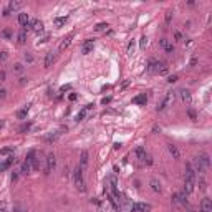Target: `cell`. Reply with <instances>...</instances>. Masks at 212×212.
<instances>
[{"instance_id": "55", "label": "cell", "mask_w": 212, "mask_h": 212, "mask_svg": "<svg viewBox=\"0 0 212 212\" xmlns=\"http://www.w3.org/2000/svg\"><path fill=\"white\" fill-rule=\"evenodd\" d=\"M109 101H111V98H105V99H103V105H106V103H109Z\"/></svg>"}, {"instance_id": "28", "label": "cell", "mask_w": 212, "mask_h": 212, "mask_svg": "<svg viewBox=\"0 0 212 212\" xmlns=\"http://www.w3.org/2000/svg\"><path fill=\"white\" fill-rule=\"evenodd\" d=\"M164 50H166V53H169V55H172L176 48H174V45H172V43H169V41H167V43L164 45Z\"/></svg>"}, {"instance_id": "23", "label": "cell", "mask_w": 212, "mask_h": 212, "mask_svg": "<svg viewBox=\"0 0 212 212\" xmlns=\"http://www.w3.org/2000/svg\"><path fill=\"white\" fill-rule=\"evenodd\" d=\"M22 5H23L22 2H10V3H8V8H10V12H15V10H20Z\"/></svg>"}, {"instance_id": "9", "label": "cell", "mask_w": 212, "mask_h": 212, "mask_svg": "<svg viewBox=\"0 0 212 212\" xmlns=\"http://www.w3.org/2000/svg\"><path fill=\"white\" fill-rule=\"evenodd\" d=\"M196 189V181H189V179H184V194H192Z\"/></svg>"}, {"instance_id": "19", "label": "cell", "mask_w": 212, "mask_h": 212, "mask_svg": "<svg viewBox=\"0 0 212 212\" xmlns=\"http://www.w3.org/2000/svg\"><path fill=\"white\" fill-rule=\"evenodd\" d=\"M17 41H18V45H23L26 41V30L25 28H22L18 32V35H17Z\"/></svg>"}, {"instance_id": "45", "label": "cell", "mask_w": 212, "mask_h": 212, "mask_svg": "<svg viewBox=\"0 0 212 212\" xmlns=\"http://www.w3.org/2000/svg\"><path fill=\"white\" fill-rule=\"evenodd\" d=\"M187 114L191 116V119H197V116H196V113L192 111V109H187Z\"/></svg>"}, {"instance_id": "7", "label": "cell", "mask_w": 212, "mask_h": 212, "mask_svg": "<svg viewBox=\"0 0 212 212\" xmlns=\"http://www.w3.org/2000/svg\"><path fill=\"white\" fill-rule=\"evenodd\" d=\"M151 209V205L149 204H144V202H136V204H132L131 207V212H146Z\"/></svg>"}, {"instance_id": "14", "label": "cell", "mask_w": 212, "mask_h": 212, "mask_svg": "<svg viewBox=\"0 0 212 212\" xmlns=\"http://www.w3.org/2000/svg\"><path fill=\"white\" fill-rule=\"evenodd\" d=\"M93 50V40L91 38H88L83 41V46H81V52L85 53V55H88V53Z\"/></svg>"}, {"instance_id": "39", "label": "cell", "mask_w": 212, "mask_h": 212, "mask_svg": "<svg viewBox=\"0 0 212 212\" xmlns=\"http://www.w3.org/2000/svg\"><path fill=\"white\" fill-rule=\"evenodd\" d=\"M143 162H146L147 166H151L152 164V158L149 156V154H146V158H144V161H143Z\"/></svg>"}, {"instance_id": "57", "label": "cell", "mask_w": 212, "mask_h": 212, "mask_svg": "<svg viewBox=\"0 0 212 212\" xmlns=\"http://www.w3.org/2000/svg\"><path fill=\"white\" fill-rule=\"evenodd\" d=\"M20 212H26V211H20Z\"/></svg>"}, {"instance_id": "40", "label": "cell", "mask_w": 212, "mask_h": 212, "mask_svg": "<svg viewBox=\"0 0 212 212\" xmlns=\"http://www.w3.org/2000/svg\"><path fill=\"white\" fill-rule=\"evenodd\" d=\"M60 136V132H56V134H52V136H48V138H46V141H48V143H52V141H55V139L58 138Z\"/></svg>"}, {"instance_id": "1", "label": "cell", "mask_w": 212, "mask_h": 212, "mask_svg": "<svg viewBox=\"0 0 212 212\" xmlns=\"http://www.w3.org/2000/svg\"><path fill=\"white\" fill-rule=\"evenodd\" d=\"M192 166H194L196 172H199L200 176H204L205 172L209 171V167H211V158H209V154H207V152H202V154L196 156Z\"/></svg>"}, {"instance_id": "4", "label": "cell", "mask_w": 212, "mask_h": 212, "mask_svg": "<svg viewBox=\"0 0 212 212\" xmlns=\"http://www.w3.org/2000/svg\"><path fill=\"white\" fill-rule=\"evenodd\" d=\"M174 96H176V93H174V91H169V93H167V94L164 96V99H162V101L159 103L158 111H164L166 108H167V106H169V105L172 103V101H174Z\"/></svg>"}, {"instance_id": "15", "label": "cell", "mask_w": 212, "mask_h": 212, "mask_svg": "<svg viewBox=\"0 0 212 212\" xmlns=\"http://www.w3.org/2000/svg\"><path fill=\"white\" fill-rule=\"evenodd\" d=\"M146 101H147V96H146V93H141V94H138V96H134L132 98V103L134 105H146Z\"/></svg>"}, {"instance_id": "24", "label": "cell", "mask_w": 212, "mask_h": 212, "mask_svg": "<svg viewBox=\"0 0 212 212\" xmlns=\"http://www.w3.org/2000/svg\"><path fill=\"white\" fill-rule=\"evenodd\" d=\"M80 162H81V166L88 164V151H81V152H80Z\"/></svg>"}, {"instance_id": "41", "label": "cell", "mask_w": 212, "mask_h": 212, "mask_svg": "<svg viewBox=\"0 0 212 212\" xmlns=\"http://www.w3.org/2000/svg\"><path fill=\"white\" fill-rule=\"evenodd\" d=\"M5 98H7V90L0 88V99H5Z\"/></svg>"}, {"instance_id": "38", "label": "cell", "mask_w": 212, "mask_h": 212, "mask_svg": "<svg viewBox=\"0 0 212 212\" xmlns=\"http://www.w3.org/2000/svg\"><path fill=\"white\" fill-rule=\"evenodd\" d=\"M171 18H172V12L169 10V12H166V23H167V25L171 23Z\"/></svg>"}, {"instance_id": "34", "label": "cell", "mask_w": 212, "mask_h": 212, "mask_svg": "<svg viewBox=\"0 0 212 212\" xmlns=\"http://www.w3.org/2000/svg\"><path fill=\"white\" fill-rule=\"evenodd\" d=\"M30 126H32V123H25V124H22V126H20V129H18V131H20V132H23V131H26V129H30Z\"/></svg>"}, {"instance_id": "54", "label": "cell", "mask_w": 212, "mask_h": 212, "mask_svg": "<svg viewBox=\"0 0 212 212\" xmlns=\"http://www.w3.org/2000/svg\"><path fill=\"white\" fill-rule=\"evenodd\" d=\"M26 83V78H20V85H25Z\"/></svg>"}, {"instance_id": "52", "label": "cell", "mask_w": 212, "mask_h": 212, "mask_svg": "<svg viewBox=\"0 0 212 212\" xmlns=\"http://www.w3.org/2000/svg\"><path fill=\"white\" fill-rule=\"evenodd\" d=\"M0 81H5V71H0Z\"/></svg>"}, {"instance_id": "51", "label": "cell", "mask_w": 212, "mask_h": 212, "mask_svg": "<svg viewBox=\"0 0 212 212\" xmlns=\"http://www.w3.org/2000/svg\"><path fill=\"white\" fill-rule=\"evenodd\" d=\"M0 212H7V207H5V204H3V202L0 204Z\"/></svg>"}, {"instance_id": "11", "label": "cell", "mask_w": 212, "mask_h": 212, "mask_svg": "<svg viewBox=\"0 0 212 212\" xmlns=\"http://www.w3.org/2000/svg\"><path fill=\"white\" fill-rule=\"evenodd\" d=\"M30 28H32L35 33H41L43 32V23L40 22V20H30Z\"/></svg>"}, {"instance_id": "25", "label": "cell", "mask_w": 212, "mask_h": 212, "mask_svg": "<svg viewBox=\"0 0 212 212\" xmlns=\"http://www.w3.org/2000/svg\"><path fill=\"white\" fill-rule=\"evenodd\" d=\"M71 37H73V35H68V37H65V38H63L61 45H60V52H61V50H65L66 46L70 45V41H71Z\"/></svg>"}, {"instance_id": "20", "label": "cell", "mask_w": 212, "mask_h": 212, "mask_svg": "<svg viewBox=\"0 0 212 212\" xmlns=\"http://www.w3.org/2000/svg\"><path fill=\"white\" fill-rule=\"evenodd\" d=\"M158 68H159V61H156V60H151V61L147 63V71L158 73Z\"/></svg>"}, {"instance_id": "50", "label": "cell", "mask_w": 212, "mask_h": 212, "mask_svg": "<svg viewBox=\"0 0 212 212\" xmlns=\"http://www.w3.org/2000/svg\"><path fill=\"white\" fill-rule=\"evenodd\" d=\"M166 43H167V40H166V38H161V40H159V45H161V46H164Z\"/></svg>"}, {"instance_id": "48", "label": "cell", "mask_w": 212, "mask_h": 212, "mask_svg": "<svg viewBox=\"0 0 212 212\" xmlns=\"http://www.w3.org/2000/svg\"><path fill=\"white\" fill-rule=\"evenodd\" d=\"M0 60H2V61H5V60H7V52H2V53H0Z\"/></svg>"}, {"instance_id": "32", "label": "cell", "mask_w": 212, "mask_h": 212, "mask_svg": "<svg viewBox=\"0 0 212 212\" xmlns=\"http://www.w3.org/2000/svg\"><path fill=\"white\" fill-rule=\"evenodd\" d=\"M106 26H108V23L101 22V23H98V25L94 26V30H96V32H103V30H106Z\"/></svg>"}, {"instance_id": "36", "label": "cell", "mask_w": 212, "mask_h": 212, "mask_svg": "<svg viewBox=\"0 0 212 212\" xmlns=\"http://www.w3.org/2000/svg\"><path fill=\"white\" fill-rule=\"evenodd\" d=\"M10 152H13V147H5V149L0 151V156H5V154H10Z\"/></svg>"}, {"instance_id": "12", "label": "cell", "mask_w": 212, "mask_h": 212, "mask_svg": "<svg viewBox=\"0 0 212 212\" xmlns=\"http://www.w3.org/2000/svg\"><path fill=\"white\" fill-rule=\"evenodd\" d=\"M13 161H15V158H13V156H10V158H7L5 161H2V162H0V172L7 171V169H8V167H10V166L13 164Z\"/></svg>"}, {"instance_id": "49", "label": "cell", "mask_w": 212, "mask_h": 212, "mask_svg": "<svg viewBox=\"0 0 212 212\" xmlns=\"http://www.w3.org/2000/svg\"><path fill=\"white\" fill-rule=\"evenodd\" d=\"M10 13H12V12H10V8H8V7H7L5 10H3V17H8V15H10Z\"/></svg>"}, {"instance_id": "2", "label": "cell", "mask_w": 212, "mask_h": 212, "mask_svg": "<svg viewBox=\"0 0 212 212\" xmlns=\"http://www.w3.org/2000/svg\"><path fill=\"white\" fill-rule=\"evenodd\" d=\"M73 181H75V186L80 191H85V177H83V169L80 166L75 167V171H73Z\"/></svg>"}, {"instance_id": "27", "label": "cell", "mask_w": 212, "mask_h": 212, "mask_svg": "<svg viewBox=\"0 0 212 212\" xmlns=\"http://www.w3.org/2000/svg\"><path fill=\"white\" fill-rule=\"evenodd\" d=\"M66 20H68V17H56V18H55V25L61 26L63 23H66Z\"/></svg>"}, {"instance_id": "46", "label": "cell", "mask_w": 212, "mask_h": 212, "mask_svg": "<svg viewBox=\"0 0 212 212\" xmlns=\"http://www.w3.org/2000/svg\"><path fill=\"white\" fill-rule=\"evenodd\" d=\"M167 81H169V83H174V81H177V75H172V76H169V78H167Z\"/></svg>"}, {"instance_id": "16", "label": "cell", "mask_w": 212, "mask_h": 212, "mask_svg": "<svg viewBox=\"0 0 212 212\" xmlns=\"http://www.w3.org/2000/svg\"><path fill=\"white\" fill-rule=\"evenodd\" d=\"M91 108H93V105H86L85 108H83V109L76 114V121H83V119H85V116H86V113L90 111Z\"/></svg>"}, {"instance_id": "21", "label": "cell", "mask_w": 212, "mask_h": 212, "mask_svg": "<svg viewBox=\"0 0 212 212\" xmlns=\"http://www.w3.org/2000/svg\"><path fill=\"white\" fill-rule=\"evenodd\" d=\"M149 186H151V189H152L154 192H161V182H159L158 179L152 177L151 181H149Z\"/></svg>"}, {"instance_id": "37", "label": "cell", "mask_w": 212, "mask_h": 212, "mask_svg": "<svg viewBox=\"0 0 212 212\" xmlns=\"http://www.w3.org/2000/svg\"><path fill=\"white\" fill-rule=\"evenodd\" d=\"M146 45H147V38H146V37H141V40H139V46L144 48Z\"/></svg>"}, {"instance_id": "29", "label": "cell", "mask_w": 212, "mask_h": 212, "mask_svg": "<svg viewBox=\"0 0 212 212\" xmlns=\"http://www.w3.org/2000/svg\"><path fill=\"white\" fill-rule=\"evenodd\" d=\"M199 189H200V191H205V189H207V182H205V179L202 177V176L199 177Z\"/></svg>"}, {"instance_id": "33", "label": "cell", "mask_w": 212, "mask_h": 212, "mask_svg": "<svg viewBox=\"0 0 212 212\" xmlns=\"http://www.w3.org/2000/svg\"><path fill=\"white\" fill-rule=\"evenodd\" d=\"M13 71H17V73L23 71V65H22V63H17V65H13Z\"/></svg>"}, {"instance_id": "13", "label": "cell", "mask_w": 212, "mask_h": 212, "mask_svg": "<svg viewBox=\"0 0 212 212\" xmlns=\"http://www.w3.org/2000/svg\"><path fill=\"white\" fill-rule=\"evenodd\" d=\"M167 151H169V154H171L174 159H179L181 158V152H179V149H177V146H174V144H167Z\"/></svg>"}, {"instance_id": "18", "label": "cell", "mask_w": 212, "mask_h": 212, "mask_svg": "<svg viewBox=\"0 0 212 212\" xmlns=\"http://www.w3.org/2000/svg\"><path fill=\"white\" fill-rule=\"evenodd\" d=\"M134 154L138 156V159H141V161H144V158H146V149H144V146H138L136 147V151H134Z\"/></svg>"}, {"instance_id": "43", "label": "cell", "mask_w": 212, "mask_h": 212, "mask_svg": "<svg viewBox=\"0 0 212 212\" xmlns=\"http://www.w3.org/2000/svg\"><path fill=\"white\" fill-rule=\"evenodd\" d=\"M25 60L28 61V63H32L35 58H33V55H30V53H25Z\"/></svg>"}, {"instance_id": "17", "label": "cell", "mask_w": 212, "mask_h": 212, "mask_svg": "<svg viewBox=\"0 0 212 212\" xmlns=\"http://www.w3.org/2000/svg\"><path fill=\"white\" fill-rule=\"evenodd\" d=\"M179 94H181V99H182V101H184V103H191V91H189V90H181V91H179Z\"/></svg>"}, {"instance_id": "10", "label": "cell", "mask_w": 212, "mask_h": 212, "mask_svg": "<svg viewBox=\"0 0 212 212\" xmlns=\"http://www.w3.org/2000/svg\"><path fill=\"white\" fill-rule=\"evenodd\" d=\"M200 211L202 212H211L212 211V199L211 197H204L200 202Z\"/></svg>"}, {"instance_id": "5", "label": "cell", "mask_w": 212, "mask_h": 212, "mask_svg": "<svg viewBox=\"0 0 212 212\" xmlns=\"http://www.w3.org/2000/svg\"><path fill=\"white\" fill-rule=\"evenodd\" d=\"M172 202L174 204H181V205H187V194L184 192H177L172 196Z\"/></svg>"}, {"instance_id": "56", "label": "cell", "mask_w": 212, "mask_h": 212, "mask_svg": "<svg viewBox=\"0 0 212 212\" xmlns=\"http://www.w3.org/2000/svg\"><path fill=\"white\" fill-rule=\"evenodd\" d=\"M70 99H71V101H73V99H76V94H75V93H71V94H70Z\"/></svg>"}, {"instance_id": "31", "label": "cell", "mask_w": 212, "mask_h": 212, "mask_svg": "<svg viewBox=\"0 0 212 212\" xmlns=\"http://www.w3.org/2000/svg\"><path fill=\"white\" fill-rule=\"evenodd\" d=\"M2 37L7 38V40H10V38H12V32H10L8 28H3V30H2Z\"/></svg>"}, {"instance_id": "47", "label": "cell", "mask_w": 212, "mask_h": 212, "mask_svg": "<svg viewBox=\"0 0 212 212\" xmlns=\"http://www.w3.org/2000/svg\"><path fill=\"white\" fill-rule=\"evenodd\" d=\"M17 179H18V172H17V171H13V174H12V181L15 182Z\"/></svg>"}, {"instance_id": "42", "label": "cell", "mask_w": 212, "mask_h": 212, "mask_svg": "<svg viewBox=\"0 0 212 212\" xmlns=\"http://www.w3.org/2000/svg\"><path fill=\"white\" fill-rule=\"evenodd\" d=\"M132 50H134V41H129V45H128V53L131 55Z\"/></svg>"}, {"instance_id": "35", "label": "cell", "mask_w": 212, "mask_h": 212, "mask_svg": "<svg viewBox=\"0 0 212 212\" xmlns=\"http://www.w3.org/2000/svg\"><path fill=\"white\" fill-rule=\"evenodd\" d=\"M174 38L177 40V41H184V37H182L181 32H174Z\"/></svg>"}, {"instance_id": "8", "label": "cell", "mask_w": 212, "mask_h": 212, "mask_svg": "<svg viewBox=\"0 0 212 212\" xmlns=\"http://www.w3.org/2000/svg\"><path fill=\"white\" fill-rule=\"evenodd\" d=\"M18 23L22 25V28H25L28 30L30 28V17H28V13H18Z\"/></svg>"}, {"instance_id": "53", "label": "cell", "mask_w": 212, "mask_h": 212, "mask_svg": "<svg viewBox=\"0 0 212 212\" xmlns=\"http://www.w3.org/2000/svg\"><path fill=\"white\" fill-rule=\"evenodd\" d=\"M66 90H70V85H65V86H61V91H66Z\"/></svg>"}, {"instance_id": "30", "label": "cell", "mask_w": 212, "mask_h": 212, "mask_svg": "<svg viewBox=\"0 0 212 212\" xmlns=\"http://www.w3.org/2000/svg\"><path fill=\"white\" fill-rule=\"evenodd\" d=\"M30 171H32V166L26 164V162H23V164H22V171H20V172H22V174H28Z\"/></svg>"}, {"instance_id": "6", "label": "cell", "mask_w": 212, "mask_h": 212, "mask_svg": "<svg viewBox=\"0 0 212 212\" xmlns=\"http://www.w3.org/2000/svg\"><path fill=\"white\" fill-rule=\"evenodd\" d=\"M196 169H194V166L192 162H187L186 164V179H189V181H196Z\"/></svg>"}, {"instance_id": "44", "label": "cell", "mask_w": 212, "mask_h": 212, "mask_svg": "<svg viewBox=\"0 0 212 212\" xmlns=\"http://www.w3.org/2000/svg\"><path fill=\"white\" fill-rule=\"evenodd\" d=\"M63 176H65V177H68V176H70V167H68V166H65V167H63Z\"/></svg>"}, {"instance_id": "26", "label": "cell", "mask_w": 212, "mask_h": 212, "mask_svg": "<svg viewBox=\"0 0 212 212\" xmlns=\"http://www.w3.org/2000/svg\"><path fill=\"white\" fill-rule=\"evenodd\" d=\"M28 109H30V106H25L23 109H20V111L17 113L18 119H25V118H26V114H28Z\"/></svg>"}, {"instance_id": "22", "label": "cell", "mask_w": 212, "mask_h": 212, "mask_svg": "<svg viewBox=\"0 0 212 212\" xmlns=\"http://www.w3.org/2000/svg\"><path fill=\"white\" fill-rule=\"evenodd\" d=\"M53 61H55V55H53V52L46 53V56H45V68H50Z\"/></svg>"}, {"instance_id": "3", "label": "cell", "mask_w": 212, "mask_h": 212, "mask_svg": "<svg viewBox=\"0 0 212 212\" xmlns=\"http://www.w3.org/2000/svg\"><path fill=\"white\" fill-rule=\"evenodd\" d=\"M45 174L48 176L50 172L55 171V167H56V158H55V154L50 152V154H46V159H45Z\"/></svg>"}]
</instances>
